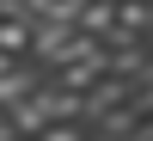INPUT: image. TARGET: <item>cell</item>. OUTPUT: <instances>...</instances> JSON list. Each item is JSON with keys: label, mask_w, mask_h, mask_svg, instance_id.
Listing matches in <instances>:
<instances>
[{"label": "cell", "mask_w": 153, "mask_h": 141, "mask_svg": "<svg viewBox=\"0 0 153 141\" xmlns=\"http://www.w3.org/2000/svg\"><path fill=\"white\" fill-rule=\"evenodd\" d=\"M117 25V0H80V19H74V31H86V37H98L104 43V31Z\"/></svg>", "instance_id": "obj_1"}, {"label": "cell", "mask_w": 153, "mask_h": 141, "mask_svg": "<svg viewBox=\"0 0 153 141\" xmlns=\"http://www.w3.org/2000/svg\"><path fill=\"white\" fill-rule=\"evenodd\" d=\"M0 55H31V12L25 19H0Z\"/></svg>", "instance_id": "obj_2"}, {"label": "cell", "mask_w": 153, "mask_h": 141, "mask_svg": "<svg viewBox=\"0 0 153 141\" xmlns=\"http://www.w3.org/2000/svg\"><path fill=\"white\" fill-rule=\"evenodd\" d=\"M153 25V0H117V25L110 31H129V37H141Z\"/></svg>", "instance_id": "obj_3"}, {"label": "cell", "mask_w": 153, "mask_h": 141, "mask_svg": "<svg viewBox=\"0 0 153 141\" xmlns=\"http://www.w3.org/2000/svg\"><path fill=\"white\" fill-rule=\"evenodd\" d=\"M31 141H86V129H80V123H43Z\"/></svg>", "instance_id": "obj_4"}]
</instances>
